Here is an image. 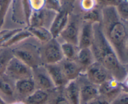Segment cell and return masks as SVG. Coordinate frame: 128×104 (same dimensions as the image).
Masks as SVG:
<instances>
[{
    "mask_svg": "<svg viewBox=\"0 0 128 104\" xmlns=\"http://www.w3.org/2000/svg\"><path fill=\"white\" fill-rule=\"evenodd\" d=\"M101 30L121 63L128 66V32L127 22L119 16L115 7L101 8Z\"/></svg>",
    "mask_w": 128,
    "mask_h": 104,
    "instance_id": "cell-1",
    "label": "cell"
},
{
    "mask_svg": "<svg viewBox=\"0 0 128 104\" xmlns=\"http://www.w3.org/2000/svg\"><path fill=\"white\" fill-rule=\"evenodd\" d=\"M93 41L90 48L95 61L101 64L116 81L121 83L127 82V66L121 63L115 51L106 40L100 23L93 24Z\"/></svg>",
    "mask_w": 128,
    "mask_h": 104,
    "instance_id": "cell-2",
    "label": "cell"
},
{
    "mask_svg": "<svg viewBox=\"0 0 128 104\" xmlns=\"http://www.w3.org/2000/svg\"><path fill=\"white\" fill-rule=\"evenodd\" d=\"M39 52L43 65L60 63L64 59L61 44L55 38L43 44L42 47L39 49Z\"/></svg>",
    "mask_w": 128,
    "mask_h": 104,
    "instance_id": "cell-3",
    "label": "cell"
},
{
    "mask_svg": "<svg viewBox=\"0 0 128 104\" xmlns=\"http://www.w3.org/2000/svg\"><path fill=\"white\" fill-rule=\"evenodd\" d=\"M14 57L22 61L31 69L42 64L40 56L39 49L31 44L23 45L12 50Z\"/></svg>",
    "mask_w": 128,
    "mask_h": 104,
    "instance_id": "cell-4",
    "label": "cell"
},
{
    "mask_svg": "<svg viewBox=\"0 0 128 104\" xmlns=\"http://www.w3.org/2000/svg\"><path fill=\"white\" fill-rule=\"evenodd\" d=\"M5 75L16 82L20 80L32 78V70L22 61L13 56L9 62Z\"/></svg>",
    "mask_w": 128,
    "mask_h": 104,
    "instance_id": "cell-5",
    "label": "cell"
},
{
    "mask_svg": "<svg viewBox=\"0 0 128 104\" xmlns=\"http://www.w3.org/2000/svg\"><path fill=\"white\" fill-rule=\"evenodd\" d=\"M127 82L121 83L114 78L109 79L98 86L100 96L111 102L123 91H127Z\"/></svg>",
    "mask_w": 128,
    "mask_h": 104,
    "instance_id": "cell-6",
    "label": "cell"
},
{
    "mask_svg": "<svg viewBox=\"0 0 128 104\" xmlns=\"http://www.w3.org/2000/svg\"><path fill=\"white\" fill-rule=\"evenodd\" d=\"M32 70V78L36 89L49 92L56 89L44 65H41Z\"/></svg>",
    "mask_w": 128,
    "mask_h": 104,
    "instance_id": "cell-7",
    "label": "cell"
},
{
    "mask_svg": "<svg viewBox=\"0 0 128 104\" xmlns=\"http://www.w3.org/2000/svg\"><path fill=\"white\" fill-rule=\"evenodd\" d=\"M84 74L89 82L97 86L112 77L108 71L96 61L87 69Z\"/></svg>",
    "mask_w": 128,
    "mask_h": 104,
    "instance_id": "cell-8",
    "label": "cell"
},
{
    "mask_svg": "<svg viewBox=\"0 0 128 104\" xmlns=\"http://www.w3.org/2000/svg\"><path fill=\"white\" fill-rule=\"evenodd\" d=\"M56 13V11L48 8L32 11L29 20V26L30 27H44L47 28V24L50 23L51 24Z\"/></svg>",
    "mask_w": 128,
    "mask_h": 104,
    "instance_id": "cell-9",
    "label": "cell"
},
{
    "mask_svg": "<svg viewBox=\"0 0 128 104\" xmlns=\"http://www.w3.org/2000/svg\"><path fill=\"white\" fill-rule=\"evenodd\" d=\"M85 79L84 81L77 79L80 85V104H87L100 96L98 86L89 82L86 76Z\"/></svg>",
    "mask_w": 128,
    "mask_h": 104,
    "instance_id": "cell-10",
    "label": "cell"
},
{
    "mask_svg": "<svg viewBox=\"0 0 128 104\" xmlns=\"http://www.w3.org/2000/svg\"><path fill=\"white\" fill-rule=\"evenodd\" d=\"M69 18L70 14L67 9L64 8L57 12L49 29L53 38L56 39L59 37L60 33L67 25Z\"/></svg>",
    "mask_w": 128,
    "mask_h": 104,
    "instance_id": "cell-11",
    "label": "cell"
},
{
    "mask_svg": "<svg viewBox=\"0 0 128 104\" xmlns=\"http://www.w3.org/2000/svg\"><path fill=\"white\" fill-rule=\"evenodd\" d=\"M80 27L78 21L69 18L68 22L60 36L64 39L65 42L72 44L78 46Z\"/></svg>",
    "mask_w": 128,
    "mask_h": 104,
    "instance_id": "cell-12",
    "label": "cell"
},
{
    "mask_svg": "<svg viewBox=\"0 0 128 104\" xmlns=\"http://www.w3.org/2000/svg\"><path fill=\"white\" fill-rule=\"evenodd\" d=\"M56 89H62L68 83L60 63L44 65Z\"/></svg>",
    "mask_w": 128,
    "mask_h": 104,
    "instance_id": "cell-13",
    "label": "cell"
},
{
    "mask_svg": "<svg viewBox=\"0 0 128 104\" xmlns=\"http://www.w3.org/2000/svg\"><path fill=\"white\" fill-rule=\"evenodd\" d=\"M94 37L93 24L83 22L80 28L78 47L79 49L90 48L92 45Z\"/></svg>",
    "mask_w": 128,
    "mask_h": 104,
    "instance_id": "cell-14",
    "label": "cell"
},
{
    "mask_svg": "<svg viewBox=\"0 0 128 104\" xmlns=\"http://www.w3.org/2000/svg\"><path fill=\"white\" fill-rule=\"evenodd\" d=\"M60 64L68 82L76 80L82 74L81 67L76 61L63 59Z\"/></svg>",
    "mask_w": 128,
    "mask_h": 104,
    "instance_id": "cell-15",
    "label": "cell"
},
{
    "mask_svg": "<svg viewBox=\"0 0 128 104\" xmlns=\"http://www.w3.org/2000/svg\"><path fill=\"white\" fill-rule=\"evenodd\" d=\"M14 87L16 94L20 97L24 99L32 94L36 89L32 78L16 81Z\"/></svg>",
    "mask_w": 128,
    "mask_h": 104,
    "instance_id": "cell-16",
    "label": "cell"
},
{
    "mask_svg": "<svg viewBox=\"0 0 128 104\" xmlns=\"http://www.w3.org/2000/svg\"><path fill=\"white\" fill-rule=\"evenodd\" d=\"M62 91V95L71 104H80V85L77 79L70 81Z\"/></svg>",
    "mask_w": 128,
    "mask_h": 104,
    "instance_id": "cell-17",
    "label": "cell"
},
{
    "mask_svg": "<svg viewBox=\"0 0 128 104\" xmlns=\"http://www.w3.org/2000/svg\"><path fill=\"white\" fill-rule=\"evenodd\" d=\"M76 61L81 67L82 73L84 74L87 69L96 61L93 53L90 47L79 49Z\"/></svg>",
    "mask_w": 128,
    "mask_h": 104,
    "instance_id": "cell-18",
    "label": "cell"
},
{
    "mask_svg": "<svg viewBox=\"0 0 128 104\" xmlns=\"http://www.w3.org/2000/svg\"><path fill=\"white\" fill-rule=\"evenodd\" d=\"M0 94L3 96L4 98L12 99L16 95L14 85H12L11 79L4 75L0 77Z\"/></svg>",
    "mask_w": 128,
    "mask_h": 104,
    "instance_id": "cell-19",
    "label": "cell"
},
{
    "mask_svg": "<svg viewBox=\"0 0 128 104\" xmlns=\"http://www.w3.org/2000/svg\"><path fill=\"white\" fill-rule=\"evenodd\" d=\"M50 101V92L36 89L24 101L25 104H48Z\"/></svg>",
    "mask_w": 128,
    "mask_h": 104,
    "instance_id": "cell-20",
    "label": "cell"
},
{
    "mask_svg": "<svg viewBox=\"0 0 128 104\" xmlns=\"http://www.w3.org/2000/svg\"><path fill=\"white\" fill-rule=\"evenodd\" d=\"M28 30L32 36L36 37L42 44L53 38L50 30L44 27H30Z\"/></svg>",
    "mask_w": 128,
    "mask_h": 104,
    "instance_id": "cell-21",
    "label": "cell"
},
{
    "mask_svg": "<svg viewBox=\"0 0 128 104\" xmlns=\"http://www.w3.org/2000/svg\"><path fill=\"white\" fill-rule=\"evenodd\" d=\"M10 47H1L0 49V77L5 75L9 62L13 57Z\"/></svg>",
    "mask_w": 128,
    "mask_h": 104,
    "instance_id": "cell-22",
    "label": "cell"
},
{
    "mask_svg": "<svg viewBox=\"0 0 128 104\" xmlns=\"http://www.w3.org/2000/svg\"><path fill=\"white\" fill-rule=\"evenodd\" d=\"M61 48L64 59L68 61H76L79 51L78 46L64 42L61 44Z\"/></svg>",
    "mask_w": 128,
    "mask_h": 104,
    "instance_id": "cell-23",
    "label": "cell"
},
{
    "mask_svg": "<svg viewBox=\"0 0 128 104\" xmlns=\"http://www.w3.org/2000/svg\"><path fill=\"white\" fill-rule=\"evenodd\" d=\"M31 36H32V35L29 32L28 30H23L22 29L21 31L15 34L1 47H11V46H13L17 44L20 43V42L26 39L27 38H29Z\"/></svg>",
    "mask_w": 128,
    "mask_h": 104,
    "instance_id": "cell-24",
    "label": "cell"
},
{
    "mask_svg": "<svg viewBox=\"0 0 128 104\" xmlns=\"http://www.w3.org/2000/svg\"><path fill=\"white\" fill-rule=\"evenodd\" d=\"M101 9L95 7L85 12L82 16V21L84 22L91 24L101 23Z\"/></svg>",
    "mask_w": 128,
    "mask_h": 104,
    "instance_id": "cell-25",
    "label": "cell"
},
{
    "mask_svg": "<svg viewBox=\"0 0 128 104\" xmlns=\"http://www.w3.org/2000/svg\"><path fill=\"white\" fill-rule=\"evenodd\" d=\"M119 16L124 22H128V0H122L118 6L115 7Z\"/></svg>",
    "mask_w": 128,
    "mask_h": 104,
    "instance_id": "cell-26",
    "label": "cell"
},
{
    "mask_svg": "<svg viewBox=\"0 0 128 104\" xmlns=\"http://www.w3.org/2000/svg\"><path fill=\"white\" fill-rule=\"evenodd\" d=\"M111 104H128V91H123L111 102Z\"/></svg>",
    "mask_w": 128,
    "mask_h": 104,
    "instance_id": "cell-27",
    "label": "cell"
},
{
    "mask_svg": "<svg viewBox=\"0 0 128 104\" xmlns=\"http://www.w3.org/2000/svg\"><path fill=\"white\" fill-rule=\"evenodd\" d=\"M32 11H40L46 6V0H29Z\"/></svg>",
    "mask_w": 128,
    "mask_h": 104,
    "instance_id": "cell-28",
    "label": "cell"
},
{
    "mask_svg": "<svg viewBox=\"0 0 128 104\" xmlns=\"http://www.w3.org/2000/svg\"><path fill=\"white\" fill-rule=\"evenodd\" d=\"M96 0H81V6L85 11H88L96 7L98 4Z\"/></svg>",
    "mask_w": 128,
    "mask_h": 104,
    "instance_id": "cell-29",
    "label": "cell"
},
{
    "mask_svg": "<svg viewBox=\"0 0 128 104\" xmlns=\"http://www.w3.org/2000/svg\"><path fill=\"white\" fill-rule=\"evenodd\" d=\"M122 0H96L98 3L102 5V6H112L116 7Z\"/></svg>",
    "mask_w": 128,
    "mask_h": 104,
    "instance_id": "cell-30",
    "label": "cell"
},
{
    "mask_svg": "<svg viewBox=\"0 0 128 104\" xmlns=\"http://www.w3.org/2000/svg\"><path fill=\"white\" fill-rule=\"evenodd\" d=\"M54 104H71L68 102L67 99L64 97V96L61 94L58 95L57 97H55L54 100Z\"/></svg>",
    "mask_w": 128,
    "mask_h": 104,
    "instance_id": "cell-31",
    "label": "cell"
},
{
    "mask_svg": "<svg viewBox=\"0 0 128 104\" xmlns=\"http://www.w3.org/2000/svg\"><path fill=\"white\" fill-rule=\"evenodd\" d=\"M87 104H111L109 102H108L104 99L102 98L101 97L99 96L95 99L92 100V101L90 102Z\"/></svg>",
    "mask_w": 128,
    "mask_h": 104,
    "instance_id": "cell-32",
    "label": "cell"
},
{
    "mask_svg": "<svg viewBox=\"0 0 128 104\" xmlns=\"http://www.w3.org/2000/svg\"><path fill=\"white\" fill-rule=\"evenodd\" d=\"M60 1H62L65 5H66L67 6H70V5L72 4V3H74L75 0H60Z\"/></svg>",
    "mask_w": 128,
    "mask_h": 104,
    "instance_id": "cell-33",
    "label": "cell"
},
{
    "mask_svg": "<svg viewBox=\"0 0 128 104\" xmlns=\"http://www.w3.org/2000/svg\"><path fill=\"white\" fill-rule=\"evenodd\" d=\"M10 104H25V103L24 101H14V102H12Z\"/></svg>",
    "mask_w": 128,
    "mask_h": 104,
    "instance_id": "cell-34",
    "label": "cell"
},
{
    "mask_svg": "<svg viewBox=\"0 0 128 104\" xmlns=\"http://www.w3.org/2000/svg\"><path fill=\"white\" fill-rule=\"evenodd\" d=\"M0 104H8L1 96H0Z\"/></svg>",
    "mask_w": 128,
    "mask_h": 104,
    "instance_id": "cell-35",
    "label": "cell"
}]
</instances>
